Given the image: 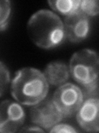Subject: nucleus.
Wrapping results in <instances>:
<instances>
[{"instance_id":"2eb2a0df","label":"nucleus","mask_w":99,"mask_h":133,"mask_svg":"<svg viewBox=\"0 0 99 133\" xmlns=\"http://www.w3.org/2000/svg\"><path fill=\"white\" fill-rule=\"evenodd\" d=\"M49 131L51 133H75L78 132V130L76 128H74L73 126H71V125L60 122L55 125L53 127H51L49 130Z\"/></svg>"},{"instance_id":"39448f33","label":"nucleus","mask_w":99,"mask_h":133,"mask_svg":"<svg viewBox=\"0 0 99 133\" xmlns=\"http://www.w3.org/2000/svg\"><path fill=\"white\" fill-rule=\"evenodd\" d=\"M26 120V113L20 103L11 100L0 102V132H16Z\"/></svg>"},{"instance_id":"f03ea898","label":"nucleus","mask_w":99,"mask_h":133,"mask_svg":"<svg viewBox=\"0 0 99 133\" xmlns=\"http://www.w3.org/2000/svg\"><path fill=\"white\" fill-rule=\"evenodd\" d=\"M49 83L41 71L23 68L16 71L11 82V94L21 105L34 106L46 97Z\"/></svg>"},{"instance_id":"f257e3e1","label":"nucleus","mask_w":99,"mask_h":133,"mask_svg":"<svg viewBox=\"0 0 99 133\" xmlns=\"http://www.w3.org/2000/svg\"><path fill=\"white\" fill-rule=\"evenodd\" d=\"M27 28L31 41L40 48H55L66 40L63 21L51 10L36 12L29 19Z\"/></svg>"},{"instance_id":"f8f14e48","label":"nucleus","mask_w":99,"mask_h":133,"mask_svg":"<svg viewBox=\"0 0 99 133\" xmlns=\"http://www.w3.org/2000/svg\"><path fill=\"white\" fill-rule=\"evenodd\" d=\"M79 10L89 18L97 16L99 12V5L97 0H82L80 1Z\"/></svg>"},{"instance_id":"20e7f679","label":"nucleus","mask_w":99,"mask_h":133,"mask_svg":"<svg viewBox=\"0 0 99 133\" xmlns=\"http://www.w3.org/2000/svg\"><path fill=\"white\" fill-rule=\"evenodd\" d=\"M53 102L64 118L76 114L84 102L81 87L71 82H65L58 87L53 95Z\"/></svg>"},{"instance_id":"423d86ee","label":"nucleus","mask_w":99,"mask_h":133,"mask_svg":"<svg viewBox=\"0 0 99 133\" xmlns=\"http://www.w3.org/2000/svg\"><path fill=\"white\" fill-rule=\"evenodd\" d=\"M30 119L34 125L49 131L55 125L60 123L64 117L57 109L53 100L45 98L32 106L30 110Z\"/></svg>"},{"instance_id":"6e6552de","label":"nucleus","mask_w":99,"mask_h":133,"mask_svg":"<svg viewBox=\"0 0 99 133\" xmlns=\"http://www.w3.org/2000/svg\"><path fill=\"white\" fill-rule=\"evenodd\" d=\"M99 98L84 99L76 112L77 122L82 130L88 132L99 131Z\"/></svg>"},{"instance_id":"7ed1b4c3","label":"nucleus","mask_w":99,"mask_h":133,"mask_svg":"<svg viewBox=\"0 0 99 133\" xmlns=\"http://www.w3.org/2000/svg\"><path fill=\"white\" fill-rule=\"evenodd\" d=\"M69 74L81 87L98 81L99 58L96 51L84 48L75 52L70 58Z\"/></svg>"},{"instance_id":"4468645a","label":"nucleus","mask_w":99,"mask_h":133,"mask_svg":"<svg viewBox=\"0 0 99 133\" xmlns=\"http://www.w3.org/2000/svg\"><path fill=\"white\" fill-rule=\"evenodd\" d=\"M84 100L90 97H98V81L81 87Z\"/></svg>"},{"instance_id":"0eeeda50","label":"nucleus","mask_w":99,"mask_h":133,"mask_svg":"<svg viewBox=\"0 0 99 133\" xmlns=\"http://www.w3.org/2000/svg\"><path fill=\"white\" fill-rule=\"evenodd\" d=\"M63 23L66 39L73 43L85 41L89 37L92 30L90 18L80 10L64 17Z\"/></svg>"},{"instance_id":"9d476101","label":"nucleus","mask_w":99,"mask_h":133,"mask_svg":"<svg viewBox=\"0 0 99 133\" xmlns=\"http://www.w3.org/2000/svg\"><path fill=\"white\" fill-rule=\"evenodd\" d=\"M48 3L54 11L64 17L79 11L80 8V0H50Z\"/></svg>"},{"instance_id":"9b49d317","label":"nucleus","mask_w":99,"mask_h":133,"mask_svg":"<svg viewBox=\"0 0 99 133\" xmlns=\"http://www.w3.org/2000/svg\"><path fill=\"white\" fill-rule=\"evenodd\" d=\"M11 2L9 0H0V31L6 30L10 22Z\"/></svg>"},{"instance_id":"dca6fc26","label":"nucleus","mask_w":99,"mask_h":133,"mask_svg":"<svg viewBox=\"0 0 99 133\" xmlns=\"http://www.w3.org/2000/svg\"><path fill=\"white\" fill-rule=\"evenodd\" d=\"M20 132H30V131H36V132H44L45 130L41 127L36 126H27V127H22V128H20V130L18 131Z\"/></svg>"},{"instance_id":"1a4fd4ad","label":"nucleus","mask_w":99,"mask_h":133,"mask_svg":"<svg viewBox=\"0 0 99 133\" xmlns=\"http://www.w3.org/2000/svg\"><path fill=\"white\" fill-rule=\"evenodd\" d=\"M43 74L49 85L55 87L67 82L70 77L69 65L62 61L51 62L45 66Z\"/></svg>"},{"instance_id":"ddd939ff","label":"nucleus","mask_w":99,"mask_h":133,"mask_svg":"<svg viewBox=\"0 0 99 133\" xmlns=\"http://www.w3.org/2000/svg\"><path fill=\"white\" fill-rule=\"evenodd\" d=\"M10 82V72L6 65L0 61V97L3 95Z\"/></svg>"}]
</instances>
